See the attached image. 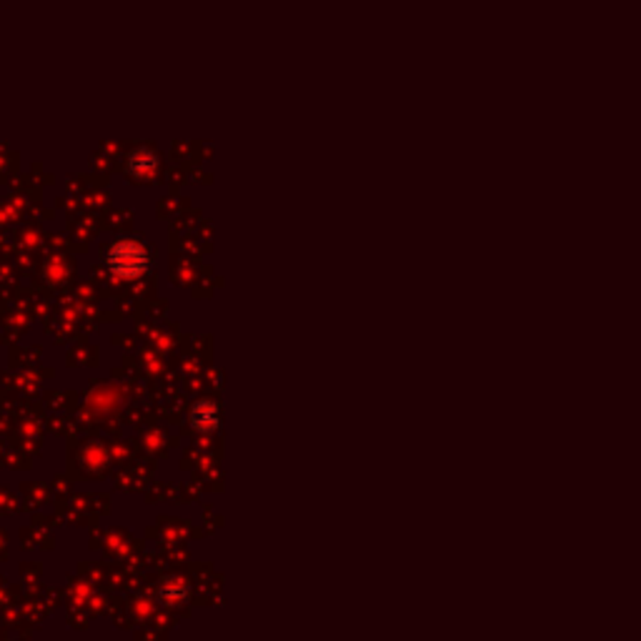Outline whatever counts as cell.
Returning <instances> with one entry per match:
<instances>
[{
  "instance_id": "obj_4",
  "label": "cell",
  "mask_w": 641,
  "mask_h": 641,
  "mask_svg": "<svg viewBox=\"0 0 641 641\" xmlns=\"http://www.w3.org/2000/svg\"><path fill=\"white\" fill-rule=\"evenodd\" d=\"M159 599L166 604V606H173V609L183 606L188 599L186 579H178V576H166V579H163L159 586Z\"/></svg>"
},
{
  "instance_id": "obj_3",
  "label": "cell",
  "mask_w": 641,
  "mask_h": 641,
  "mask_svg": "<svg viewBox=\"0 0 641 641\" xmlns=\"http://www.w3.org/2000/svg\"><path fill=\"white\" fill-rule=\"evenodd\" d=\"M188 421H191V429L196 434H213V431H218V426H221V404H218V398H213V396L198 398L193 408H191V419Z\"/></svg>"
},
{
  "instance_id": "obj_1",
  "label": "cell",
  "mask_w": 641,
  "mask_h": 641,
  "mask_svg": "<svg viewBox=\"0 0 641 641\" xmlns=\"http://www.w3.org/2000/svg\"><path fill=\"white\" fill-rule=\"evenodd\" d=\"M103 264L113 276L136 281L143 274H149V268L153 266V253L140 238L126 236L103 248Z\"/></svg>"
},
{
  "instance_id": "obj_2",
  "label": "cell",
  "mask_w": 641,
  "mask_h": 641,
  "mask_svg": "<svg viewBox=\"0 0 641 641\" xmlns=\"http://www.w3.org/2000/svg\"><path fill=\"white\" fill-rule=\"evenodd\" d=\"M159 153L140 146L130 150V156L126 159V178L133 183H153L159 178Z\"/></svg>"
}]
</instances>
